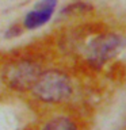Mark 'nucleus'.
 I'll use <instances>...</instances> for the list:
<instances>
[{
    "mask_svg": "<svg viewBox=\"0 0 126 130\" xmlns=\"http://www.w3.org/2000/svg\"><path fill=\"white\" fill-rule=\"evenodd\" d=\"M123 39L114 32H106L93 38L87 47V60L95 68H100L114 58L123 47Z\"/></svg>",
    "mask_w": 126,
    "mask_h": 130,
    "instance_id": "7ed1b4c3",
    "label": "nucleus"
},
{
    "mask_svg": "<svg viewBox=\"0 0 126 130\" xmlns=\"http://www.w3.org/2000/svg\"><path fill=\"white\" fill-rule=\"evenodd\" d=\"M57 0H39L38 4L24 16L23 24L27 30H35L50 20L54 12Z\"/></svg>",
    "mask_w": 126,
    "mask_h": 130,
    "instance_id": "20e7f679",
    "label": "nucleus"
},
{
    "mask_svg": "<svg viewBox=\"0 0 126 130\" xmlns=\"http://www.w3.org/2000/svg\"><path fill=\"white\" fill-rule=\"evenodd\" d=\"M42 130H79L77 125L68 117H57L45 123Z\"/></svg>",
    "mask_w": 126,
    "mask_h": 130,
    "instance_id": "39448f33",
    "label": "nucleus"
},
{
    "mask_svg": "<svg viewBox=\"0 0 126 130\" xmlns=\"http://www.w3.org/2000/svg\"><path fill=\"white\" fill-rule=\"evenodd\" d=\"M20 32H22V28H20L18 24H14V26H11L10 28H7V30H6L4 37H6V38H14V37L20 35Z\"/></svg>",
    "mask_w": 126,
    "mask_h": 130,
    "instance_id": "423d86ee",
    "label": "nucleus"
},
{
    "mask_svg": "<svg viewBox=\"0 0 126 130\" xmlns=\"http://www.w3.org/2000/svg\"><path fill=\"white\" fill-rule=\"evenodd\" d=\"M41 71L39 64L33 60H19L10 64L3 73V80L10 88L16 91L31 89Z\"/></svg>",
    "mask_w": 126,
    "mask_h": 130,
    "instance_id": "f03ea898",
    "label": "nucleus"
},
{
    "mask_svg": "<svg viewBox=\"0 0 126 130\" xmlns=\"http://www.w3.org/2000/svg\"><path fill=\"white\" fill-rule=\"evenodd\" d=\"M33 95L45 103H60L72 93V83L64 72L57 69L41 72L31 87Z\"/></svg>",
    "mask_w": 126,
    "mask_h": 130,
    "instance_id": "f257e3e1",
    "label": "nucleus"
}]
</instances>
